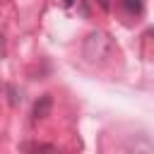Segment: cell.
<instances>
[{"label": "cell", "instance_id": "obj_2", "mask_svg": "<svg viewBox=\"0 0 154 154\" xmlns=\"http://www.w3.org/2000/svg\"><path fill=\"white\" fill-rule=\"evenodd\" d=\"M123 10L130 12V14H140L142 12V0H120Z\"/></svg>", "mask_w": 154, "mask_h": 154}, {"label": "cell", "instance_id": "obj_1", "mask_svg": "<svg viewBox=\"0 0 154 154\" xmlns=\"http://www.w3.org/2000/svg\"><path fill=\"white\" fill-rule=\"evenodd\" d=\"M51 106H53V99L48 96V94H43V96H38V101L34 103V120H41V118H46L48 113H51Z\"/></svg>", "mask_w": 154, "mask_h": 154}, {"label": "cell", "instance_id": "obj_4", "mask_svg": "<svg viewBox=\"0 0 154 154\" xmlns=\"http://www.w3.org/2000/svg\"><path fill=\"white\" fill-rule=\"evenodd\" d=\"M58 2H60V5H63V7H70V5H72V2H75V0H58Z\"/></svg>", "mask_w": 154, "mask_h": 154}, {"label": "cell", "instance_id": "obj_5", "mask_svg": "<svg viewBox=\"0 0 154 154\" xmlns=\"http://www.w3.org/2000/svg\"><path fill=\"white\" fill-rule=\"evenodd\" d=\"M101 2V7H108V0H99Z\"/></svg>", "mask_w": 154, "mask_h": 154}, {"label": "cell", "instance_id": "obj_3", "mask_svg": "<svg viewBox=\"0 0 154 154\" xmlns=\"http://www.w3.org/2000/svg\"><path fill=\"white\" fill-rule=\"evenodd\" d=\"M24 149H34V152H55L53 144H24Z\"/></svg>", "mask_w": 154, "mask_h": 154}]
</instances>
